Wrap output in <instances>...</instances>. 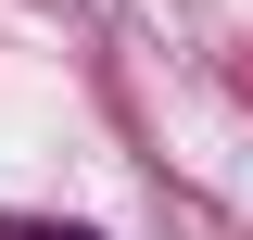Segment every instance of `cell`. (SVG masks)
Returning <instances> with one entry per match:
<instances>
[{
	"mask_svg": "<svg viewBox=\"0 0 253 240\" xmlns=\"http://www.w3.org/2000/svg\"><path fill=\"white\" fill-rule=\"evenodd\" d=\"M0 240H101V228H63V215H0Z\"/></svg>",
	"mask_w": 253,
	"mask_h": 240,
	"instance_id": "6da1fadb",
	"label": "cell"
}]
</instances>
